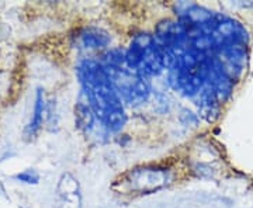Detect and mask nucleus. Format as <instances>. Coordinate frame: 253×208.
<instances>
[{
	"instance_id": "nucleus-5",
	"label": "nucleus",
	"mask_w": 253,
	"mask_h": 208,
	"mask_svg": "<svg viewBox=\"0 0 253 208\" xmlns=\"http://www.w3.org/2000/svg\"><path fill=\"white\" fill-rule=\"evenodd\" d=\"M56 208H82L81 184L72 173H63L56 186Z\"/></svg>"
},
{
	"instance_id": "nucleus-4",
	"label": "nucleus",
	"mask_w": 253,
	"mask_h": 208,
	"mask_svg": "<svg viewBox=\"0 0 253 208\" xmlns=\"http://www.w3.org/2000/svg\"><path fill=\"white\" fill-rule=\"evenodd\" d=\"M170 181L169 169L162 167L159 165H148L128 170L121 176L118 184H121L123 191L132 193H155L163 189Z\"/></svg>"
},
{
	"instance_id": "nucleus-10",
	"label": "nucleus",
	"mask_w": 253,
	"mask_h": 208,
	"mask_svg": "<svg viewBox=\"0 0 253 208\" xmlns=\"http://www.w3.org/2000/svg\"><path fill=\"white\" fill-rule=\"evenodd\" d=\"M16 179L24 181V183H34L36 184L40 180V176L34 170H24L23 173H18L17 176H16Z\"/></svg>"
},
{
	"instance_id": "nucleus-8",
	"label": "nucleus",
	"mask_w": 253,
	"mask_h": 208,
	"mask_svg": "<svg viewBox=\"0 0 253 208\" xmlns=\"http://www.w3.org/2000/svg\"><path fill=\"white\" fill-rule=\"evenodd\" d=\"M42 114H44V97H42V91L41 89L37 90L36 104H34V113H33V118L28 123V125L26 127V136H34L38 132V129L41 128L42 124Z\"/></svg>"
},
{
	"instance_id": "nucleus-7",
	"label": "nucleus",
	"mask_w": 253,
	"mask_h": 208,
	"mask_svg": "<svg viewBox=\"0 0 253 208\" xmlns=\"http://www.w3.org/2000/svg\"><path fill=\"white\" fill-rule=\"evenodd\" d=\"M111 41V37L107 31L97 27H87L81 33V44L87 49H97L107 46Z\"/></svg>"
},
{
	"instance_id": "nucleus-1",
	"label": "nucleus",
	"mask_w": 253,
	"mask_h": 208,
	"mask_svg": "<svg viewBox=\"0 0 253 208\" xmlns=\"http://www.w3.org/2000/svg\"><path fill=\"white\" fill-rule=\"evenodd\" d=\"M78 76L82 91L89 101L96 118L111 132H118L126 124V117L123 100L116 90L109 73L100 61L84 59L78 65Z\"/></svg>"
},
{
	"instance_id": "nucleus-6",
	"label": "nucleus",
	"mask_w": 253,
	"mask_h": 208,
	"mask_svg": "<svg viewBox=\"0 0 253 208\" xmlns=\"http://www.w3.org/2000/svg\"><path fill=\"white\" fill-rule=\"evenodd\" d=\"M199 109L203 114V117H206L208 121H214L218 116V110L221 101L218 99L217 93L214 89L208 84H204V87L199 93Z\"/></svg>"
},
{
	"instance_id": "nucleus-3",
	"label": "nucleus",
	"mask_w": 253,
	"mask_h": 208,
	"mask_svg": "<svg viewBox=\"0 0 253 208\" xmlns=\"http://www.w3.org/2000/svg\"><path fill=\"white\" fill-rule=\"evenodd\" d=\"M126 62L142 76H156L168 68V56L155 36L138 34L126 49Z\"/></svg>"
},
{
	"instance_id": "nucleus-2",
	"label": "nucleus",
	"mask_w": 253,
	"mask_h": 208,
	"mask_svg": "<svg viewBox=\"0 0 253 208\" xmlns=\"http://www.w3.org/2000/svg\"><path fill=\"white\" fill-rule=\"evenodd\" d=\"M109 73L121 100L128 104H139L151 94V84L146 78L132 69L126 62V49H110L100 61Z\"/></svg>"
},
{
	"instance_id": "nucleus-9",
	"label": "nucleus",
	"mask_w": 253,
	"mask_h": 208,
	"mask_svg": "<svg viewBox=\"0 0 253 208\" xmlns=\"http://www.w3.org/2000/svg\"><path fill=\"white\" fill-rule=\"evenodd\" d=\"M76 118H78V123H79V127L84 128V129H91L93 127V123H94V113L91 110L89 101L86 100V103H79L78 107H76Z\"/></svg>"
}]
</instances>
